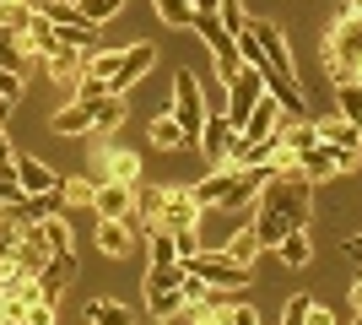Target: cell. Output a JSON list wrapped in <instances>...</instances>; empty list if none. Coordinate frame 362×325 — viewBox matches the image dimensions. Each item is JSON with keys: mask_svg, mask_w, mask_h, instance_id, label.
Wrapping results in <instances>:
<instances>
[{"mask_svg": "<svg viewBox=\"0 0 362 325\" xmlns=\"http://www.w3.org/2000/svg\"><path fill=\"white\" fill-rule=\"evenodd\" d=\"M308 195H314V185L303 179L298 169H281L265 179V190H259V217H255V233L259 244L276 249V239L292 228H308V217H314V206H308Z\"/></svg>", "mask_w": 362, "mask_h": 325, "instance_id": "6da1fadb", "label": "cell"}, {"mask_svg": "<svg viewBox=\"0 0 362 325\" xmlns=\"http://www.w3.org/2000/svg\"><path fill=\"white\" fill-rule=\"evenodd\" d=\"M151 65H157V44H130V49L87 55V71L76 81V98H124Z\"/></svg>", "mask_w": 362, "mask_h": 325, "instance_id": "7a4b0ae2", "label": "cell"}, {"mask_svg": "<svg viewBox=\"0 0 362 325\" xmlns=\"http://www.w3.org/2000/svg\"><path fill=\"white\" fill-rule=\"evenodd\" d=\"M184 271H189V277H200L211 293H238V287H249V271H255V266L233 261L222 244H216V249L206 244V249H195V255L184 261Z\"/></svg>", "mask_w": 362, "mask_h": 325, "instance_id": "3957f363", "label": "cell"}, {"mask_svg": "<svg viewBox=\"0 0 362 325\" xmlns=\"http://www.w3.org/2000/svg\"><path fill=\"white\" fill-rule=\"evenodd\" d=\"M184 309V261L151 266L146 271V314L151 320H173Z\"/></svg>", "mask_w": 362, "mask_h": 325, "instance_id": "277c9868", "label": "cell"}, {"mask_svg": "<svg viewBox=\"0 0 362 325\" xmlns=\"http://www.w3.org/2000/svg\"><path fill=\"white\" fill-rule=\"evenodd\" d=\"M168 108H173V120L184 125V136L195 141L200 136V120H206V87H200V76L195 71H179V76H173V93H168Z\"/></svg>", "mask_w": 362, "mask_h": 325, "instance_id": "5b68a950", "label": "cell"}, {"mask_svg": "<svg viewBox=\"0 0 362 325\" xmlns=\"http://www.w3.org/2000/svg\"><path fill=\"white\" fill-rule=\"evenodd\" d=\"M38 11L54 22V33H60L65 49H92V38L103 33L98 22H87V16H81V6H76V0H44Z\"/></svg>", "mask_w": 362, "mask_h": 325, "instance_id": "8992f818", "label": "cell"}, {"mask_svg": "<svg viewBox=\"0 0 362 325\" xmlns=\"http://www.w3.org/2000/svg\"><path fill=\"white\" fill-rule=\"evenodd\" d=\"M362 157L357 152H341V147H330V141H314L308 152H298V173L308 179V185H325V179H335V173H351Z\"/></svg>", "mask_w": 362, "mask_h": 325, "instance_id": "52a82bcc", "label": "cell"}, {"mask_svg": "<svg viewBox=\"0 0 362 325\" xmlns=\"http://www.w3.org/2000/svg\"><path fill=\"white\" fill-rule=\"evenodd\" d=\"M233 136H238V125L222 114V98H216L211 108H206V120H200V136H195V147H200V157L206 163H227V147H233Z\"/></svg>", "mask_w": 362, "mask_h": 325, "instance_id": "ba28073f", "label": "cell"}, {"mask_svg": "<svg viewBox=\"0 0 362 325\" xmlns=\"http://www.w3.org/2000/svg\"><path fill=\"white\" fill-rule=\"evenodd\" d=\"M233 185H238V163H216L200 185H189V195H195L206 212H227V201H233Z\"/></svg>", "mask_w": 362, "mask_h": 325, "instance_id": "9c48e42d", "label": "cell"}, {"mask_svg": "<svg viewBox=\"0 0 362 325\" xmlns=\"http://www.w3.org/2000/svg\"><path fill=\"white\" fill-rule=\"evenodd\" d=\"M98 103L103 98H71V103L54 114V136H98Z\"/></svg>", "mask_w": 362, "mask_h": 325, "instance_id": "30bf717a", "label": "cell"}, {"mask_svg": "<svg viewBox=\"0 0 362 325\" xmlns=\"http://www.w3.org/2000/svg\"><path fill=\"white\" fill-rule=\"evenodd\" d=\"M200 217H206V206H200L189 190H168V195H163V217H157V228L184 233V228H200Z\"/></svg>", "mask_w": 362, "mask_h": 325, "instance_id": "8fae6325", "label": "cell"}, {"mask_svg": "<svg viewBox=\"0 0 362 325\" xmlns=\"http://www.w3.org/2000/svg\"><path fill=\"white\" fill-rule=\"evenodd\" d=\"M22 49H28V60H54L60 55V33H54V22H49L38 6H33V16H28V28H22Z\"/></svg>", "mask_w": 362, "mask_h": 325, "instance_id": "7c38bea8", "label": "cell"}, {"mask_svg": "<svg viewBox=\"0 0 362 325\" xmlns=\"http://www.w3.org/2000/svg\"><path fill=\"white\" fill-rule=\"evenodd\" d=\"M49 255H54V244H49L44 222H38V217H28V222H22V233H16V261H22V266L33 271V277H38Z\"/></svg>", "mask_w": 362, "mask_h": 325, "instance_id": "4fadbf2b", "label": "cell"}, {"mask_svg": "<svg viewBox=\"0 0 362 325\" xmlns=\"http://www.w3.org/2000/svg\"><path fill=\"white\" fill-rule=\"evenodd\" d=\"M136 244H141V233L130 228V217H98V249L108 261H124Z\"/></svg>", "mask_w": 362, "mask_h": 325, "instance_id": "5bb4252c", "label": "cell"}, {"mask_svg": "<svg viewBox=\"0 0 362 325\" xmlns=\"http://www.w3.org/2000/svg\"><path fill=\"white\" fill-rule=\"evenodd\" d=\"M11 173H16V185L28 190V195H49V190H60V173L49 169L44 157H28V152H16V157H11Z\"/></svg>", "mask_w": 362, "mask_h": 325, "instance_id": "9a60e30c", "label": "cell"}, {"mask_svg": "<svg viewBox=\"0 0 362 325\" xmlns=\"http://www.w3.org/2000/svg\"><path fill=\"white\" fill-rule=\"evenodd\" d=\"M92 212H98V217H130V212H136V185L98 179V190H92Z\"/></svg>", "mask_w": 362, "mask_h": 325, "instance_id": "2e32d148", "label": "cell"}, {"mask_svg": "<svg viewBox=\"0 0 362 325\" xmlns=\"http://www.w3.org/2000/svg\"><path fill=\"white\" fill-rule=\"evenodd\" d=\"M98 163H103V179L141 185V157L130 152V147H103V152H98Z\"/></svg>", "mask_w": 362, "mask_h": 325, "instance_id": "e0dca14e", "label": "cell"}, {"mask_svg": "<svg viewBox=\"0 0 362 325\" xmlns=\"http://www.w3.org/2000/svg\"><path fill=\"white\" fill-rule=\"evenodd\" d=\"M319 125V141H330L341 152H357L362 157V125H351L346 114H330V120H314Z\"/></svg>", "mask_w": 362, "mask_h": 325, "instance_id": "ac0fdd59", "label": "cell"}, {"mask_svg": "<svg viewBox=\"0 0 362 325\" xmlns=\"http://www.w3.org/2000/svg\"><path fill=\"white\" fill-rule=\"evenodd\" d=\"M276 255H281V266H292V271H303V266L314 261V244H308V228H292L276 239Z\"/></svg>", "mask_w": 362, "mask_h": 325, "instance_id": "d6986e66", "label": "cell"}, {"mask_svg": "<svg viewBox=\"0 0 362 325\" xmlns=\"http://www.w3.org/2000/svg\"><path fill=\"white\" fill-rule=\"evenodd\" d=\"M81 320L87 325H130L136 314H130V304H114V298H87V304H81Z\"/></svg>", "mask_w": 362, "mask_h": 325, "instance_id": "ffe728a7", "label": "cell"}, {"mask_svg": "<svg viewBox=\"0 0 362 325\" xmlns=\"http://www.w3.org/2000/svg\"><path fill=\"white\" fill-rule=\"evenodd\" d=\"M28 49H22V33L0 22V71H28Z\"/></svg>", "mask_w": 362, "mask_h": 325, "instance_id": "44dd1931", "label": "cell"}, {"mask_svg": "<svg viewBox=\"0 0 362 325\" xmlns=\"http://www.w3.org/2000/svg\"><path fill=\"white\" fill-rule=\"evenodd\" d=\"M227 255H233V261H243V266H255L259 261V249H265V244H259V233H255V222H243V228L238 233H233V239H227Z\"/></svg>", "mask_w": 362, "mask_h": 325, "instance_id": "7402d4cb", "label": "cell"}, {"mask_svg": "<svg viewBox=\"0 0 362 325\" xmlns=\"http://www.w3.org/2000/svg\"><path fill=\"white\" fill-rule=\"evenodd\" d=\"M146 136H151V147H163V152H168V147L179 152L184 141H189V136H184V125L173 120V114H157V120H151V130H146Z\"/></svg>", "mask_w": 362, "mask_h": 325, "instance_id": "603a6c76", "label": "cell"}, {"mask_svg": "<svg viewBox=\"0 0 362 325\" xmlns=\"http://www.w3.org/2000/svg\"><path fill=\"white\" fill-rule=\"evenodd\" d=\"M335 114L362 125V81H335Z\"/></svg>", "mask_w": 362, "mask_h": 325, "instance_id": "cb8c5ba5", "label": "cell"}, {"mask_svg": "<svg viewBox=\"0 0 362 325\" xmlns=\"http://www.w3.org/2000/svg\"><path fill=\"white\" fill-rule=\"evenodd\" d=\"M151 6H157V16L168 28H189L195 22V0H151Z\"/></svg>", "mask_w": 362, "mask_h": 325, "instance_id": "d4e9b609", "label": "cell"}, {"mask_svg": "<svg viewBox=\"0 0 362 325\" xmlns=\"http://www.w3.org/2000/svg\"><path fill=\"white\" fill-rule=\"evenodd\" d=\"M38 222H44V233H49V244H54V249H76V233H71V222H65L60 212H44Z\"/></svg>", "mask_w": 362, "mask_h": 325, "instance_id": "484cf974", "label": "cell"}, {"mask_svg": "<svg viewBox=\"0 0 362 325\" xmlns=\"http://www.w3.org/2000/svg\"><path fill=\"white\" fill-rule=\"evenodd\" d=\"M124 125V98H103L98 103V136H114Z\"/></svg>", "mask_w": 362, "mask_h": 325, "instance_id": "4316f807", "label": "cell"}, {"mask_svg": "<svg viewBox=\"0 0 362 325\" xmlns=\"http://www.w3.org/2000/svg\"><path fill=\"white\" fill-rule=\"evenodd\" d=\"M76 6H81V16H87V22H98V28H103V22H114V16L124 11V0H76Z\"/></svg>", "mask_w": 362, "mask_h": 325, "instance_id": "83f0119b", "label": "cell"}, {"mask_svg": "<svg viewBox=\"0 0 362 325\" xmlns=\"http://www.w3.org/2000/svg\"><path fill=\"white\" fill-rule=\"evenodd\" d=\"M92 190H98V179H60L65 206H92Z\"/></svg>", "mask_w": 362, "mask_h": 325, "instance_id": "f1b7e54d", "label": "cell"}, {"mask_svg": "<svg viewBox=\"0 0 362 325\" xmlns=\"http://www.w3.org/2000/svg\"><path fill=\"white\" fill-rule=\"evenodd\" d=\"M28 16H33V6H28V0H0V22H6V28H16V33H22V28H28Z\"/></svg>", "mask_w": 362, "mask_h": 325, "instance_id": "f546056e", "label": "cell"}, {"mask_svg": "<svg viewBox=\"0 0 362 325\" xmlns=\"http://www.w3.org/2000/svg\"><path fill=\"white\" fill-rule=\"evenodd\" d=\"M22 87H28V71H0V98H6V103H22Z\"/></svg>", "mask_w": 362, "mask_h": 325, "instance_id": "4dcf8cb0", "label": "cell"}, {"mask_svg": "<svg viewBox=\"0 0 362 325\" xmlns=\"http://www.w3.org/2000/svg\"><path fill=\"white\" fill-rule=\"evenodd\" d=\"M216 16H222V28H227V33H238L243 22H249V11H243V0H222V6H216Z\"/></svg>", "mask_w": 362, "mask_h": 325, "instance_id": "1f68e13d", "label": "cell"}, {"mask_svg": "<svg viewBox=\"0 0 362 325\" xmlns=\"http://www.w3.org/2000/svg\"><path fill=\"white\" fill-rule=\"evenodd\" d=\"M308 309H314L308 298H287V309H281V320H287V325H308Z\"/></svg>", "mask_w": 362, "mask_h": 325, "instance_id": "d6a6232c", "label": "cell"}, {"mask_svg": "<svg viewBox=\"0 0 362 325\" xmlns=\"http://www.w3.org/2000/svg\"><path fill=\"white\" fill-rule=\"evenodd\" d=\"M11 157H16V147H11V136H6V120H0V169H11Z\"/></svg>", "mask_w": 362, "mask_h": 325, "instance_id": "836d02e7", "label": "cell"}, {"mask_svg": "<svg viewBox=\"0 0 362 325\" xmlns=\"http://www.w3.org/2000/svg\"><path fill=\"white\" fill-rule=\"evenodd\" d=\"M351 320H362V277L351 282Z\"/></svg>", "mask_w": 362, "mask_h": 325, "instance_id": "e575fe53", "label": "cell"}, {"mask_svg": "<svg viewBox=\"0 0 362 325\" xmlns=\"http://www.w3.org/2000/svg\"><path fill=\"white\" fill-rule=\"evenodd\" d=\"M308 325H335V314H330V309H319V304H314V309H308Z\"/></svg>", "mask_w": 362, "mask_h": 325, "instance_id": "d590c367", "label": "cell"}, {"mask_svg": "<svg viewBox=\"0 0 362 325\" xmlns=\"http://www.w3.org/2000/svg\"><path fill=\"white\" fill-rule=\"evenodd\" d=\"M346 16H351V22H362V0H346Z\"/></svg>", "mask_w": 362, "mask_h": 325, "instance_id": "8d00e7d4", "label": "cell"}, {"mask_svg": "<svg viewBox=\"0 0 362 325\" xmlns=\"http://www.w3.org/2000/svg\"><path fill=\"white\" fill-rule=\"evenodd\" d=\"M216 6H222V0H195V11H216Z\"/></svg>", "mask_w": 362, "mask_h": 325, "instance_id": "74e56055", "label": "cell"}]
</instances>
